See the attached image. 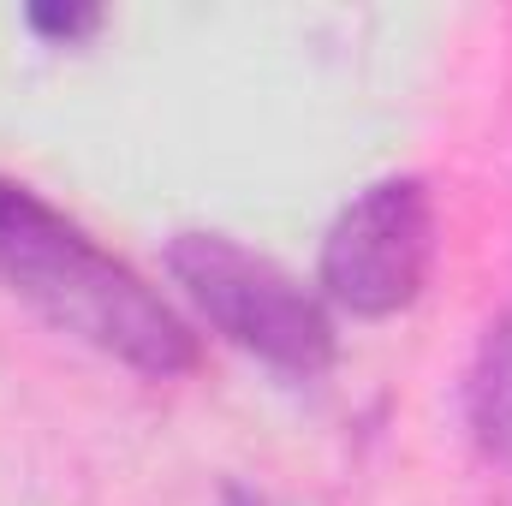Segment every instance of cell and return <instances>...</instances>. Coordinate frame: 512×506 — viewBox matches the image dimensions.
Here are the masks:
<instances>
[{
  "instance_id": "cell-1",
  "label": "cell",
  "mask_w": 512,
  "mask_h": 506,
  "mask_svg": "<svg viewBox=\"0 0 512 506\" xmlns=\"http://www.w3.org/2000/svg\"><path fill=\"white\" fill-rule=\"evenodd\" d=\"M0 286L36 310L54 334L126 364L149 381L197 370L191 322L78 221L42 203L30 185L0 179Z\"/></svg>"
},
{
  "instance_id": "cell-2",
  "label": "cell",
  "mask_w": 512,
  "mask_h": 506,
  "mask_svg": "<svg viewBox=\"0 0 512 506\" xmlns=\"http://www.w3.org/2000/svg\"><path fill=\"white\" fill-rule=\"evenodd\" d=\"M167 274L221 340L262 358L268 370L310 381L334 364L328 304L274 256L245 251L227 233H179L167 245Z\"/></svg>"
},
{
  "instance_id": "cell-5",
  "label": "cell",
  "mask_w": 512,
  "mask_h": 506,
  "mask_svg": "<svg viewBox=\"0 0 512 506\" xmlns=\"http://www.w3.org/2000/svg\"><path fill=\"white\" fill-rule=\"evenodd\" d=\"M24 24L36 36H48V42H84V36L102 30V12L96 6H30Z\"/></svg>"
},
{
  "instance_id": "cell-3",
  "label": "cell",
  "mask_w": 512,
  "mask_h": 506,
  "mask_svg": "<svg viewBox=\"0 0 512 506\" xmlns=\"http://www.w3.org/2000/svg\"><path fill=\"white\" fill-rule=\"evenodd\" d=\"M435 262V197L399 173L352 197L322 239V292L346 316L382 322L417 304Z\"/></svg>"
},
{
  "instance_id": "cell-4",
  "label": "cell",
  "mask_w": 512,
  "mask_h": 506,
  "mask_svg": "<svg viewBox=\"0 0 512 506\" xmlns=\"http://www.w3.org/2000/svg\"><path fill=\"white\" fill-rule=\"evenodd\" d=\"M471 429L483 447L512 453V316L489 328L477 370H471Z\"/></svg>"
}]
</instances>
